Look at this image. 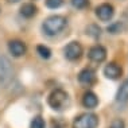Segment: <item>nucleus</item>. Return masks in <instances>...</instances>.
I'll return each mask as SVG.
<instances>
[{"mask_svg":"<svg viewBox=\"0 0 128 128\" xmlns=\"http://www.w3.org/2000/svg\"><path fill=\"white\" fill-rule=\"evenodd\" d=\"M42 27L46 35H55L66 27V18L61 15H53L44 20Z\"/></svg>","mask_w":128,"mask_h":128,"instance_id":"nucleus-1","label":"nucleus"},{"mask_svg":"<svg viewBox=\"0 0 128 128\" xmlns=\"http://www.w3.org/2000/svg\"><path fill=\"white\" fill-rule=\"evenodd\" d=\"M47 101L54 110H64L69 105V94L62 89H55L50 93Z\"/></svg>","mask_w":128,"mask_h":128,"instance_id":"nucleus-2","label":"nucleus"},{"mask_svg":"<svg viewBox=\"0 0 128 128\" xmlns=\"http://www.w3.org/2000/svg\"><path fill=\"white\" fill-rule=\"evenodd\" d=\"M98 117L94 113L86 112L77 116L73 122V128H97Z\"/></svg>","mask_w":128,"mask_h":128,"instance_id":"nucleus-3","label":"nucleus"},{"mask_svg":"<svg viewBox=\"0 0 128 128\" xmlns=\"http://www.w3.org/2000/svg\"><path fill=\"white\" fill-rule=\"evenodd\" d=\"M14 78V69L7 57H0V84L8 86Z\"/></svg>","mask_w":128,"mask_h":128,"instance_id":"nucleus-4","label":"nucleus"},{"mask_svg":"<svg viewBox=\"0 0 128 128\" xmlns=\"http://www.w3.org/2000/svg\"><path fill=\"white\" fill-rule=\"evenodd\" d=\"M82 54V46L78 42H70L65 47V57L69 61H76L81 57Z\"/></svg>","mask_w":128,"mask_h":128,"instance_id":"nucleus-5","label":"nucleus"},{"mask_svg":"<svg viewBox=\"0 0 128 128\" xmlns=\"http://www.w3.org/2000/svg\"><path fill=\"white\" fill-rule=\"evenodd\" d=\"M88 57H89V60L93 61V62H102L106 58V50H105V47L100 46V44L93 46L92 49L89 50Z\"/></svg>","mask_w":128,"mask_h":128,"instance_id":"nucleus-6","label":"nucleus"},{"mask_svg":"<svg viewBox=\"0 0 128 128\" xmlns=\"http://www.w3.org/2000/svg\"><path fill=\"white\" fill-rule=\"evenodd\" d=\"M113 14H115V11H113V7L110 4H101L100 7H97V10H96V15L98 16L100 20H102V22H106V20L112 19Z\"/></svg>","mask_w":128,"mask_h":128,"instance_id":"nucleus-7","label":"nucleus"},{"mask_svg":"<svg viewBox=\"0 0 128 128\" xmlns=\"http://www.w3.org/2000/svg\"><path fill=\"white\" fill-rule=\"evenodd\" d=\"M8 50L14 57H22V55L26 54L27 47L22 40H11L8 43Z\"/></svg>","mask_w":128,"mask_h":128,"instance_id":"nucleus-8","label":"nucleus"},{"mask_svg":"<svg viewBox=\"0 0 128 128\" xmlns=\"http://www.w3.org/2000/svg\"><path fill=\"white\" fill-rule=\"evenodd\" d=\"M122 73H123L122 68H120L117 64H115V62L108 64L105 66V69H104V74H105V77L109 78V80H117L120 76H122Z\"/></svg>","mask_w":128,"mask_h":128,"instance_id":"nucleus-9","label":"nucleus"},{"mask_svg":"<svg viewBox=\"0 0 128 128\" xmlns=\"http://www.w3.org/2000/svg\"><path fill=\"white\" fill-rule=\"evenodd\" d=\"M78 81L81 82V84H85V85H92L93 82L96 81V73L94 70L90 68H86L84 70L80 72L78 74Z\"/></svg>","mask_w":128,"mask_h":128,"instance_id":"nucleus-10","label":"nucleus"},{"mask_svg":"<svg viewBox=\"0 0 128 128\" xmlns=\"http://www.w3.org/2000/svg\"><path fill=\"white\" fill-rule=\"evenodd\" d=\"M82 104H84L85 108L93 109L98 105V97L93 92H86L84 94V97H82Z\"/></svg>","mask_w":128,"mask_h":128,"instance_id":"nucleus-11","label":"nucleus"},{"mask_svg":"<svg viewBox=\"0 0 128 128\" xmlns=\"http://www.w3.org/2000/svg\"><path fill=\"white\" fill-rule=\"evenodd\" d=\"M116 101L117 102H123V104L128 102V80L123 82L122 86H120V89L117 90Z\"/></svg>","mask_w":128,"mask_h":128,"instance_id":"nucleus-12","label":"nucleus"},{"mask_svg":"<svg viewBox=\"0 0 128 128\" xmlns=\"http://www.w3.org/2000/svg\"><path fill=\"white\" fill-rule=\"evenodd\" d=\"M20 14H22V16H24V18H32L36 14V6L32 4V3H26V4H23L22 8H20Z\"/></svg>","mask_w":128,"mask_h":128,"instance_id":"nucleus-13","label":"nucleus"},{"mask_svg":"<svg viewBox=\"0 0 128 128\" xmlns=\"http://www.w3.org/2000/svg\"><path fill=\"white\" fill-rule=\"evenodd\" d=\"M44 127H46V123H44L42 116H35L31 120L30 128H44Z\"/></svg>","mask_w":128,"mask_h":128,"instance_id":"nucleus-14","label":"nucleus"},{"mask_svg":"<svg viewBox=\"0 0 128 128\" xmlns=\"http://www.w3.org/2000/svg\"><path fill=\"white\" fill-rule=\"evenodd\" d=\"M36 51H38V54H39L40 57L44 58V60H47V58L51 57L50 49H49V47H46V46H42V44H39V46L36 47Z\"/></svg>","mask_w":128,"mask_h":128,"instance_id":"nucleus-15","label":"nucleus"},{"mask_svg":"<svg viewBox=\"0 0 128 128\" xmlns=\"http://www.w3.org/2000/svg\"><path fill=\"white\" fill-rule=\"evenodd\" d=\"M122 30H123V23L122 22H116V23H113V24H110L108 27V31L112 34H119Z\"/></svg>","mask_w":128,"mask_h":128,"instance_id":"nucleus-16","label":"nucleus"},{"mask_svg":"<svg viewBox=\"0 0 128 128\" xmlns=\"http://www.w3.org/2000/svg\"><path fill=\"white\" fill-rule=\"evenodd\" d=\"M64 0H46V6L49 8H58V7L62 6Z\"/></svg>","mask_w":128,"mask_h":128,"instance_id":"nucleus-17","label":"nucleus"},{"mask_svg":"<svg viewBox=\"0 0 128 128\" xmlns=\"http://www.w3.org/2000/svg\"><path fill=\"white\" fill-rule=\"evenodd\" d=\"M109 128H126V124L122 119H115L112 123H110V127Z\"/></svg>","mask_w":128,"mask_h":128,"instance_id":"nucleus-18","label":"nucleus"},{"mask_svg":"<svg viewBox=\"0 0 128 128\" xmlns=\"http://www.w3.org/2000/svg\"><path fill=\"white\" fill-rule=\"evenodd\" d=\"M72 4L76 8H84V7L88 6V0H72Z\"/></svg>","mask_w":128,"mask_h":128,"instance_id":"nucleus-19","label":"nucleus"},{"mask_svg":"<svg viewBox=\"0 0 128 128\" xmlns=\"http://www.w3.org/2000/svg\"><path fill=\"white\" fill-rule=\"evenodd\" d=\"M8 2H10V3H18L19 0H8Z\"/></svg>","mask_w":128,"mask_h":128,"instance_id":"nucleus-20","label":"nucleus"}]
</instances>
